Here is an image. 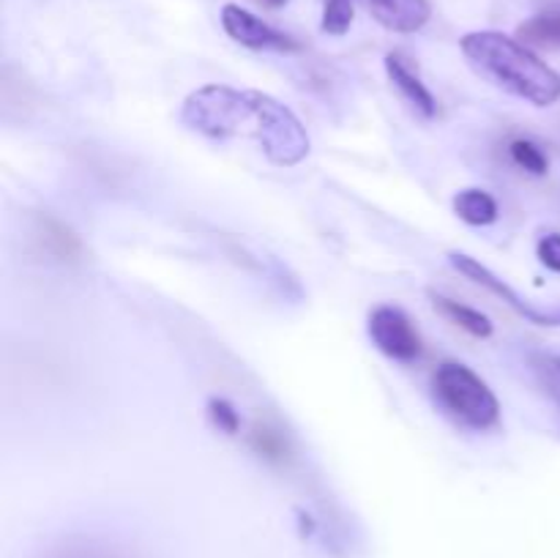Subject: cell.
<instances>
[{
    "label": "cell",
    "mask_w": 560,
    "mask_h": 558,
    "mask_svg": "<svg viewBox=\"0 0 560 558\" xmlns=\"http://www.w3.org/2000/svg\"><path fill=\"white\" fill-rule=\"evenodd\" d=\"M517 38L530 49L560 53V5H547L517 27Z\"/></svg>",
    "instance_id": "obj_11"
},
{
    "label": "cell",
    "mask_w": 560,
    "mask_h": 558,
    "mask_svg": "<svg viewBox=\"0 0 560 558\" xmlns=\"http://www.w3.org/2000/svg\"><path fill=\"white\" fill-rule=\"evenodd\" d=\"M266 5H271V9H282V5H288L290 0H262Z\"/></svg>",
    "instance_id": "obj_17"
},
{
    "label": "cell",
    "mask_w": 560,
    "mask_h": 558,
    "mask_svg": "<svg viewBox=\"0 0 560 558\" xmlns=\"http://www.w3.org/2000/svg\"><path fill=\"white\" fill-rule=\"evenodd\" d=\"M208 419L224 435H238L241 432V414L230 399L211 397L208 399Z\"/></svg>",
    "instance_id": "obj_15"
},
{
    "label": "cell",
    "mask_w": 560,
    "mask_h": 558,
    "mask_svg": "<svg viewBox=\"0 0 560 558\" xmlns=\"http://www.w3.org/2000/svg\"><path fill=\"white\" fill-rule=\"evenodd\" d=\"M386 74L392 80V85L397 88L399 96L410 104L416 115H421L424 120H432L438 115V98L430 88L424 85L419 74L413 71V66L402 58L399 53L386 55Z\"/></svg>",
    "instance_id": "obj_8"
},
{
    "label": "cell",
    "mask_w": 560,
    "mask_h": 558,
    "mask_svg": "<svg viewBox=\"0 0 560 558\" xmlns=\"http://www.w3.org/2000/svg\"><path fill=\"white\" fill-rule=\"evenodd\" d=\"M454 213L463 219L465 224H474V228H487V224H495L501 217V206H498L495 197L487 189L479 186H468V189H459L452 200Z\"/></svg>",
    "instance_id": "obj_12"
},
{
    "label": "cell",
    "mask_w": 560,
    "mask_h": 558,
    "mask_svg": "<svg viewBox=\"0 0 560 558\" xmlns=\"http://www.w3.org/2000/svg\"><path fill=\"white\" fill-rule=\"evenodd\" d=\"M552 364H556V372H558V377H560V356H556V359H552Z\"/></svg>",
    "instance_id": "obj_18"
},
{
    "label": "cell",
    "mask_w": 560,
    "mask_h": 558,
    "mask_svg": "<svg viewBox=\"0 0 560 558\" xmlns=\"http://www.w3.org/2000/svg\"><path fill=\"white\" fill-rule=\"evenodd\" d=\"M448 263L454 266V271L463 274L465 279H470L474 284H481L485 290H490L492 295L506 301L520 317H525L534 326H560V306H539L534 301L523 299L512 284L506 282L503 277H498L490 266H485L476 257L465 255V252H448Z\"/></svg>",
    "instance_id": "obj_6"
},
{
    "label": "cell",
    "mask_w": 560,
    "mask_h": 558,
    "mask_svg": "<svg viewBox=\"0 0 560 558\" xmlns=\"http://www.w3.org/2000/svg\"><path fill=\"white\" fill-rule=\"evenodd\" d=\"M465 60L479 77L534 107H552L560 98V74L528 44L501 31H474L459 38Z\"/></svg>",
    "instance_id": "obj_1"
},
{
    "label": "cell",
    "mask_w": 560,
    "mask_h": 558,
    "mask_svg": "<svg viewBox=\"0 0 560 558\" xmlns=\"http://www.w3.org/2000/svg\"><path fill=\"white\" fill-rule=\"evenodd\" d=\"M260 151L277 167H295L312 151V140L299 115L271 93L257 91V135Z\"/></svg>",
    "instance_id": "obj_4"
},
{
    "label": "cell",
    "mask_w": 560,
    "mask_h": 558,
    "mask_svg": "<svg viewBox=\"0 0 560 558\" xmlns=\"http://www.w3.org/2000/svg\"><path fill=\"white\" fill-rule=\"evenodd\" d=\"M432 394L448 419L474 432H487L501 421V403L485 377L463 361H443L432 372Z\"/></svg>",
    "instance_id": "obj_3"
},
{
    "label": "cell",
    "mask_w": 560,
    "mask_h": 558,
    "mask_svg": "<svg viewBox=\"0 0 560 558\" xmlns=\"http://www.w3.org/2000/svg\"><path fill=\"white\" fill-rule=\"evenodd\" d=\"M219 20H222L224 33L246 49H257V53H295L299 49V42H293L288 33L277 31L238 3H224Z\"/></svg>",
    "instance_id": "obj_7"
},
{
    "label": "cell",
    "mask_w": 560,
    "mask_h": 558,
    "mask_svg": "<svg viewBox=\"0 0 560 558\" xmlns=\"http://www.w3.org/2000/svg\"><path fill=\"white\" fill-rule=\"evenodd\" d=\"M427 295H430L432 306H435L446 321H452L454 326L465 328L470 337L490 339L492 334H495V326H492V321L481 310H474V306L463 304V301L457 299H448V295L438 293V290H427Z\"/></svg>",
    "instance_id": "obj_10"
},
{
    "label": "cell",
    "mask_w": 560,
    "mask_h": 558,
    "mask_svg": "<svg viewBox=\"0 0 560 558\" xmlns=\"http://www.w3.org/2000/svg\"><path fill=\"white\" fill-rule=\"evenodd\" d=\"M536 255H539L541 266L560 274V233L541 235V239L536 241Z\"/></svg>",
    "instance_id": "obj_16"
},
{
    "label": "cell",
    "mask_w": 560,
    "mask_h": 558,
    "mask_svg": "<svg viewBox=\"0 0 560 558\" xmlns=\"http://www.w3.org/2000/svg\"><path fill=\"white\" fill-rule=\"evenodd\" d=\"M509 153H512L514 164L530 175H547V170H550V159H547V153L534 140H525V137L512 140Z\"/></svg>",
    "instance_id": "obj_13"
},
{
    "label": "cell",
    "mask_w": 560,
    "mask_h": 558,
    "mask_svg": "<svg viewBox=\"0 0 560 558\" xmlns=\"http://www.w3.org/2000/svg\"><path fill=\"white\" fill-rule=\"evenodd\" d=\"M366 334L383 356L399 364H413L424 353L419 328L397 304H377L366 321Z\"/></svg>",
    "instance_id": "obj_5"
},
{
    "label": "cell",
    "mask_w": 560,
    "mask_h": 558,
    "mask_svg": "<svg viewBox=\"0 0 560 558\" xmlns=\"http://www.w3.org/2000/svg\"><path fill=\"white\" fill-rule=\"evenodd\" d=\"M370 14L392 33H419L430 22V0H364Z\"/></svg>",
    "instance_id": "obj_9"
},
{
    "label": "cell",
    "mask_w": 560,
    "mask_h": 558,
    "mask_svg": "<svg viewBox=\"0 0 560 558\" xmlns=\"http://www.w3.org/2000/svg\"><path fill=\"white\" fill-rule=\"evenodd\" d=\"M180 120L208 140H228L235 135H257V91L233 85H202L184 98Z\"/></svg>",
    "instance_id": "obj_2"
},
{
    "label": "cell",
    "mask_w": 560,
    "mask_h": 558,
    "mask_svg": "<svg viewBox=\"0 0 560 558\" xmlns=\"http://www.w3.org/2000/svg\"><path fill=\"white\" fill-rule=\"evenodd\" d=\"M353 0H326V3H323L320 20L323 33H328V36H345V33L350 31V25H353Z\"/></svg>",
    "instance_id": "obj_14"
}]
</instances>
